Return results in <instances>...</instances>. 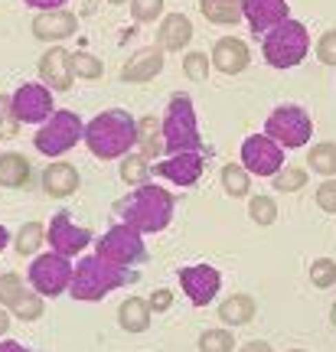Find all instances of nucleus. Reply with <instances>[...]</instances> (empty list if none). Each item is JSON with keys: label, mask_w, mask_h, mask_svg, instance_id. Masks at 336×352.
Listing matches in <instances>:
<instances>
[{"label": "nucleus", "mask_w": 336, "mask_h": 352, "mask_svg": "<svg viewBox=\"0 0 336 352\" xmlns=\"http://www.w3.org/2000/svg\"><path fill=\"white\" fill-rule=\"evenodd\" d=\"M140 271L134 267H121V264L105 261L101 254H88L72 267V284H69V294L82 303H98L101 297H108L112 290L127 287L134 284Z\"/></svg>", "instance_id": "1"}, {"label": "nucleus", "mask_w": 336, "mask_h": 352, "mask_svg": "<svg viewBox=\"0 0 336 352\" xmlns=\"http://www.w3.org/2000/svg\"><path fill=\"white\" fill-rule=\"evenodd\" d=\"M134 144H137V121L134 114H127L125 108H108V111L95 114L85 124V147L98 160L127 157Z\"/></svg>", "instance_id": "2"}, {"label": "nucleus", "mask_w": 336, "mask_h": 352, "mask_svg": "<svg viewBox=\"0 0 336 352\" xmlns=\"http://www.w3.org/2000/svg\"><path fill=\"white\" fill-rule=\"evenodd\" d=\"M174 209L176 199L174 192H167L157 183H144V186H134V192L127 196L118 212L131 228H137L140 235H157L174 222Z\"/></svg>", "instance_id": "3"}, {"label": "nucleus", "mask_w": 336, "mask_h": 352, "mask_svg": "<svg viewBox=\"0 0 336 352\" xmlns=\"http://www.w3.org/2000/svg\"><path fill=\"white\" fill-rule=\"evenodd\" d=\"M262 52H264V63L271 69H294L311 52V33H307V26L300 20H284L274 30H268Z\"/></svg>", "instance_id": "4"}, {"label": "nucleus", "mask_w": 336, "mask_h": 352, "mask_svg": "<svg viewBox=\"0 0 336 352\" xmlns=\"http://www.w3.org/2000/svg\"><path fill=\"white\" fill-rule=\"evenodd\" d=\"M163 147L167 153L200 151V124H196V108L187 95H174L167 111H163Z\"/></svg>", "instance_id": "5"}, {"label": "nucleus", "mask_w": 336, "mask_h": 352, "mask_svg": "<svg viewBox=\"0 0 336 352\" xmlns=\"http://www.w3.org/2000/svg\"><path fill=\"white\" fill-rule=\"evenodd\" d=\"M82 138H85V121L75 111H69V108H59V111L50 114V121L39 124L33 144H36V151L43 153V157H52V160H56V157H63V153L72 151Z\"/></svg>", "instance_id": "6"}, {"label": "nucleus", "mask_w": 336, "mask_h": 352, "mask_svg": "<svg viewBox=\"0 0 336 352\" xmlns=\"http://www.w3.org/2000/svg\"><path fill=\"white\" fill-rule=\"evenodd\" d=\"M264 134L277 140L284 151H297L313 138V121L311 114L297 108V104H277L264 121Z\"/></svg>", "instance_id": "7"}, {"label": "nucleus", "mask_w": 336, "mask_h": 352, "mask_svg": "<svg viewBox=\"0 0 336 352\" xmlns=\"http://www.w3.org/2000/svg\"><path fill=\"white\" fill-rule=\"evenodd\" d=\"M95 254H101L105 261L121 264V267H134V264L147 261V248H144V235L131 228L127 222L112 226L95 245Z\"/></svg>", "instance_id": "8"}, {"label": "nucleus", "mask_w": 336, "mask_h": 352, "mask_svg": "<svg viewBox=\"0 0 336 352\" xmlns=\"http://www.w3.org/2000/svg\"><path fill=\"white\" fill-rule=\"evenodd\" d=\"M26 280L30 287L43 294V297H59L63 290H69L72 284V264L69 258L59 252H46V254H36L30 271H26Z\"/></svg>", "instance_id": "9"}, {"label": "nucleus", "mask_w": 336, "mask_h": 352, "mask_svg": "<svg viewBox=\"0 0 336 352\" xmlns=\"http://www.w3.org/2000/svg\"><path fill=\"white\" fill-rule=\"evenodd\" d=\"M10 108H13V114L20 118V124H43V121H50V114L56 111L52 88H46L43 82H23V85L13 91Z\"/></svg>", "instance_id": "10"}, {"label": "nucleus", "mask_w": 336, "mask_h": 352, "mask_svg": "<svg viewBox=\"0 0 336 352\" xmlns=\"http://www.w3.org/2000/svg\"><path fill=\"white\" fill-rule=\"evenodd\" d=\"M242 166L251 176H274L284 166V147L268 134H251L242 140Z\"/></svg>", "instance_id": "11"}, {"label": "nucleus", "mask_w": 336, "mask_h": 352, "mask_svg": "<svg viewBox=\"0 0 336 352\" xmlns=\"http://www.w3.org/2000/svg\"><path fill=\"white\" fill-rule=\"evenodd\" d=\"M46 245L52 252L65 254V258H75V254H85V248L92 245V232L75 226L69 212H59L52 215V222L46 226Z\"/></svg>", "instance_id": "12"}, {"label": "nucleus", "mask_w": 336, "mask_h": 352, "mask_svg": "<svg viewBox=\"0 0 336 352\" xmlns=\"http://www.w3.org/2000/svg\"><path fill=\"white\" fill-rule=\"evenodd\" d=\"M180 287L189 297L193 307H209L216 294L222 287V274L212 264H193V267H180Z\"/></svg>", "instance_id": "13"}, {"label": "nucleus", "mask_w": 336, "mask_h": 352, "mask_svg": "<svg viewBox=\"0 0 336 352\" xmlns=\"http://www.w3.org/2000/svg\"><path fill=\"white\" fill-rule=\"evenodd\" d=\"M154 173L160 179H170L176 186H196L202 176V153L187 151V153H167L160 164L154 166Z\"/></svg>", "instance_id": "14"}, {"label": "nucleus", "mask_w": 336, "mask_h": 352, "mask_svg": "<svg viewBox=\"0 0 336 352\" xmlns=\"http://www.w3.org/2000/svg\"><path fill=\"white\" fill-rule=\"evenodd\" d=\"M39 78H43V85L52 88V91H69L72 82H75L72 52H65L63 46L46 50L43 52V59H39Z\"/></svg>", "instance_id": "15"}, {"label": "nucleus", "mask_w": 336, "mask_h": 352, "mask_svg": "<svg viewBox=\"0 0 336 352\" xmlns=\"http://www.w3.org/2000/svg\"><path fill=\"white\" fill-rule=\"evenodd\" d=\"M75 30H78V16L69 10H39V16H33V36L43 43H63L75 36Z\"/></svg>", "instance_id": "16"}, {"label": "nucleus", "mask_w": 336, "mask_h": 352, "mask_svg": "<svg viewBox=\"0 0 336 352\" xmlns=\"http://www.w3.org/2000/svg\"><path fill=\"white\" fill-rule=\"evenodd\" d=\"M242 10H245V20H249L251 33H268L274 30L277 23H284L291 20L287 16V0H242Z\"/></svg>", "instance_id": "17"}, {"label": "nucleus", "mask_w": 336, "mask_h": 352, "mask_svg": "<svg viewBox=\"0 0 336 352\" xmlns=\"http://www.w3.org/2000/svg\"><path fill=\"white\" fill-rule=\"evenodd\" d=\"M212 65L222 72V76H238L251 65V50L235 36H222L216 46H212Z\"/></svg>", "instance_id": "18"}, {"label": "nucleus", "mask_w": 336, "mask_h": 352, "mask_svg": "<svg viewBox=\"0 0 336 352\" xmlns=\"http://www.w3.org/2000/svg\"><path fill=\"white\" fill-rule=\"evenodd\" d=\"M160 72H163V50L160 46H144V50H137L134 56L125 63L121 78H125V82L144 85V82H150V78H157Z\"/></svg>", "instance_id": "19"}, {"label": "nucleus", "mask_w": 336, "mask_h": 352, "mask_svg": "<svg viewBox=\"0 0 336 352\" xmlns=\"http://www.w3.org/2000/svg\"><path fill=\"white\" fill-rule=\"evenodd\" d=\"M78 170L72 164H65V160H52L46 170H43V189H46V196L52 199H65V196H72L78 192Z\"/></svg>", "instance_id": "20"}, {"label": "nucleus", "mask_w": 336, "mask_h": 352, "mask_svg": "<svg viewBox=\"0 0 336 352\" xmlns=\"http://www.w3.org/2000/svg\"><path fill=\"white\" fill-rule=\"evenodd\" d=\"M193 39V23L183 13H167L160 30H157V46L163 52H183Z\"/></svg>", "instance_id": "21"}, {"label": "nucleus", "mask_w": 336, "mask_h": 352, "mask_svg": "<svg viewBox=\"0 0 336 352\" xmlns=\"http://www.w3.org/2000/svg\"><path fill=\"white\" fill-rule=\"evenodd\" d=\"M163 118H154V114H147V118H140L137 121V153L140 157H147V160H157V157H163Z\"/></svg>", "instance_id": "22"}, {"label": "nucleus", "mask_w": 336, "mask_h": 352, "mask_svg": "<svg viewBox=\"0 0 336 352\" xmlns=\"http://www.w3.org/2000/svg\"><path fill=\"white\" fill-rule=\"evenodd\" d=\"M33 166L23 153H0V186L3 189H20L30 183Z\"/></svg>", "instance_id": "23"}, {"label": "nucleus", "mask_w": 336, "mask_h": 352, "mask_svg": "<svg viewBox=\"0 0 336 352\" xmlns=\"http://www.w3.org/2000/svg\"><path fill=\"white\" fill-rule=\"evenodd\" d=\"M255 297H249V294H232V297H225L222 303H219V320L222 323H229V327H245V323H251L255 320Z\"/></svg>", "instance_id": "24"}, {"label": "nucleus", "mask_w": 336, "mask_h": 352, "mask_svg": "<svg viewBox=\"0 0 336 352\" xmlns=\"http://www.w3.org/2000/svg\"><path fill=\"white\" fill-rule=\"evenodd\" d=\"M150 316H154V310H150L147 300L127 297V300L121 303V310H118V323H121V329H127V333H147Z\"/></svg>", "instance_id": "25"}, {"label": "nucleus", "mask_w": 336, "mask_h": 352, "mask_svg": "<svg viewBox=\"0 0 336 352\" xmlns=\"http://www.w3.org/2000/svg\"><path fill=\"white\" fill-rule=\"evenodd\" d=\"M200 10H202V16L216 26H235V23H242V16H245L242 0H200Z\"/></svg>", "instance_id": "26"}, {"label": "nucleus", "mask_w": 336, "mask_h": 352, "mask_svg": "<svg viewBox=\"0 0 336 352\" xmlns=\"http://www.w3.org/2000/svg\"><path fill=\"white\" fill-rule=\"evenodd\" d=\"M43 245H46V228L39 226L36 219L20 226V232L13 235V248H17V254H23V258H33Z\"/></svg>", "instance_id": "27"}, {"label": "nucleus", "mask_w": 336, "mask_h": 352, "mask_svg": "<svg viewBox=\"0 0 336 352\" xmlns=\"http://www.w3.org/2000/svg\"><path fill=\"white\" fill-rule=\"evenodd\" d=\"M307 166H311L313 173L333 179V176H336V144H330V140L313 144L311 151H307Z\"/></svg>", "instance_id": "28"}, {"label": "nucleus", "mask_w": 336, "mask_h": 352, "mask_svg": "<svg viewBox=\"0 0 336 352\" xmlns=\"http://www.w3.org/2000/svg\"><path fill=\"white\" fill-rule=\"evenodd\" d=\"M222 189L232 199H242L251 192V173L242 164H225L222 166Z\"/></svg>", "instance_id": "29"}, {"label": "nucleus", "mask_w": 336, "mask_h": 352, "mask_svg": "<svg viewBox=\"0 0 336 352\" xmlns=\"http://www.w3.org/2000/svg\"><path fill=\"white\" fill-rule=\"evenodd\" d=\"M13 316H20V320H26V323H33V320H39L43 316V310H46V303H43V294H36L33 287H26L17 300L7 307Z\"/></svg>", "instance_id": "30"}, {"label": "nucleus", "mask_w": 336, "mask_h": 352, "mask_svg": "<svg viewBox=\"0 0 336 352\" xmlns=\"http://www.w3.org/2000/svg\"><path fill=\"white\" fill-rule=\"evenodd\" d=\"M150 173H154V166H150L147 157H140V153L121 157V179H125L127 186H144Z\"/></svg>", "instance_id": "31"}, {"label": "nucleus", "mask_w": 336, "mask_h": 352, "mask_svg": "<svg viewBox=\"0 0 336 352\" xmlns=\"http://www.w3.org/2000/svg\"><path fill=\"white\" fill-rule=\"evenodd\" d=\"M72 72H75V78L95 82V78L105 76V65H101L98 56H92V52H85V50H75L72 52Z\"/></svg>", "instance_id": "32"}, {"label": "nucleus", "mask_w": 336, "mask_h": 352, "mask_svg": "<svg viewBox=\"0 0 336 352\" xmlns=\"http://www.w3.org/2000/svg\"><path fill=\"white\" fill-rule=\"evenodd\" d=\"M232 349H235L232 329H206L200 336V352H232Z\"/></svg>", "instance_id": "33"}, {"label": "nucleus", "mask_w": 336, "mask_h": 352, "mask_svg": "<svg viewBox=\"0 0 336 352\" xmlns=\"http://www.w3.org/2000/svg\"><path fill=\"white\" fill-rule=\"evenodd\" d=\"M271 179L277 192H294V189L307 186V170H300V166H281Z\"/></svg>", "instance_id": "34"}, {"label": "nucleus", "mask_w": 336, "mask_h": 352, "mask_svg": "<svg viewBox=\"0 0 336 352\" xmlns=\"http://www.w3.org/2000/svg\"><path fill=\"white\" fill-rule=\"evenodd\" d=\"M209 69H212V59L206 52L193 50L183 56V76H187L189 82H206V78H209Z\"/></svg>", "instance_id": "35"}, {"label": "nucleus", "mask_w": 336, "mask_h": 352, "mask_svg": "<svg viewBox=\"0 0 336 352\" xmlns=\"http://www.w3.org/2000/svg\"><path fill=\"white\" fill-rule=\"evenodd\" d=\"M249 215L258 226H274V222H277V202H274L271 196H251Z\"/></svg>", "instance_id": "36"}, {"label": "nucleus", "mask_w": 336, "mask_h": 352, "mask_svg": "<svg viewBox=\"0 0 336 352\" xmlns=\"http://www.w3.org/2000/svg\"><path fill=\"white\" fill-rule=\"evenodd\" d=\"M311 280H313V287H333L336 284V261L333 258H317V261L311 264Z\"/></svg>", "instance_id": "37"}, {"label": "nucleus", "mask_w": 336, "mask_h": 352, "mask_svg": "<svg viewBox=\"0 0 336 352\" xmlns=\"http://www.w3.org/2000/svg\"><path fill=\"white\" fill-rule=\"evenodd\" d=\"M134 23H154L163 16V0H131Z\"/></svg>", "instance_id": "38"}, {"label": "nucleus", "mask_w": 336, "mask_h": 352, "mask_svg": "<svg viewBox=\"0 0 336 352\" xmlns=\"http://www.w3.org/2000/svg\"><path fill=\"white\" fill-rule=\"evenodd\" d=\"M26 290V284H23V277L20 274H13V271H7V274L0 277V307H10L20 294Z\"/></svg>", "instance_id": "39"}, {"label": "nucleus", "mask_w": 336, "mask_h": 352, "mask_svg": "<svg viewBox=\"0 0 336 352\" xmlns=\"http://www.w3.org/2000/svg\"><path fill=\"white\" fill-rule=\"evenodd\" d=\"M17 131H20V118L13 114L10 101H7V98H0V140L13 138Z\"/></svg>", "instance_id": "40"}, {"label": "nucleus", "mask_w": 336, "mask_h": 352, "mask_svg": "<svg viewBox=\"0 0 336 352\" xmlns=\"http://www.w3.org/2000/svg\"><path fill=\"white\" fill-rule=\"evenodd\" d=\"M317 59L324 65H336V30H326L317 43Z\"/></svg>", "instance_id": "41"}, {"label": "nucleus", "mask_w": 336, "mask_h": 352, "mask_svg": "<svg viewBox=\"0 0 336 352\" xmlns=\"http://www.w3.org/2000/svg\"><path fill=\"white\" fill-rule=\"evenodd\" d=\"M317 206H320L324 212L336 215V176L326 179V183H320V189H317Z\"/></svg>", "instance_id": "42"}, {"label": "nucleus", "mask_w": 336, "mask_h": 352, "mask_svg": "<svg viewBox=\"0 0 336 352\" xmlns=\"http://www.w3.org/2000/svg\"><path fill=\"white\" fill-rule=\"evenodd\" d=\"M150 310H154V314H167V310H170V303H174V294H170V290L167 287H160V290H154V294H150Z\"/></svg>", "instance_id": "43"}, {"label": "nucleus", "mask_w": 336, "mask_h": 352, "mask_svg": "<svg viewBox=\"0 0 336 352\" xmlns=\"http://www.w3.org/2000/svg\"><path fill=\"white\" fill-rule=\"evenodd\" d=\"M26 7H33V10H63L69 0H23Z\"/></svg>", "instance_id": "44"}, {"label": "nucleus", "mask_w": 336, "mask_h": 352, "mask_svg": "<svg viewBox=\"0 0 336 352\" xmlns=\"http://www.w3.org/2000/svg\"><path fill=\"white\" fill-rule=\"evenodd\" d=\"M242 352H274V349L264 340H251V342H245V346H242Z\"/></svg>", "instance_id": "45"}, {"label": "nucleus", "mask_w": 336, "mask_h": 352, "mask_svg": "<svg viewBox=\"0 0 336 352\" xmlns=\"http://www.w3.org/2000/svg\"><path fill=\"white\" fill-rule=\"evenodd\" d=\"M0 352H30V349L17 340H0Z\"/></svg>", "instance_id": "46"}, {"label": "nucleus", "mask_w": 336, "mask_h": 352, "mask_svg": "<svg viewBox=\"0 0 336 352\" xmlns=\"http://www.w3.org/2000/svg\"><path fill=\"white\" fill-rule=\"evenodd\" d=\"M7 329H10V310H3V307H0V340L7 336Z\"/></svg>", "instance_id": "47"}, {"label": "nucleus", "mask_w": 336, "mask_h": 352, "mask_svg": "<svg viewBox=\"0 0 336 352\" xmlns=\"http://www.w3.org/2000/svg\"><path fill=\"white\" fill-rule=\"evenodd\" d=\"M7 241H10V235H7V228L0 226V252H3V248H7Z\"/></svg>", "instance_id": "48"}, {"label": "nucleus", "mask_w": 336, "mask_h": 352, "mask_svg": "<svg viewBox=\"0 0 336 352\" xmlns=\"http://www.w3.org/2000/svg\"><path fill=\"white\" fill-rule=\"evenodd\" d=\"M330 323H333V327H336V303H333V307H330Z\"/></svg>", "instance_id": "49"}, {"label": "nucleus", "mask_w": 336, "mask_h": 352, "mask_svg": "<svg viewBox=\"0 0 336 352\" xmlns=\"http://www.w3.org/2000/svg\"><path fill=\"white\" fill-rule=\"evenodd\" d=\"M108 3H114V7H118V3H125V0H108Z\"/></svg>", "instance_id": "50"}, {"label": "nucleus", "mask_w": 336, "mask_h": 352, "mask_svg": "<svg viewBox=\"0 0 336 352\" xmlns=\"http://www.w3.org/2000/svg\"><path fill=\"white\" fill-rule=\"evenodd\" d=\"M287 352H307V349H287Z\"/></svg>", "instance_id": "51"}]
</instances>
